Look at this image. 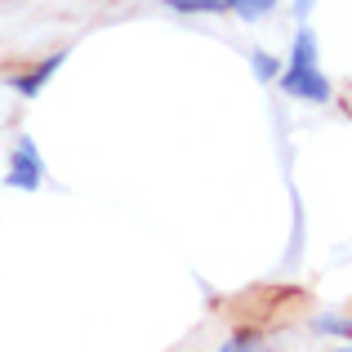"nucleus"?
Returning a JSON list of instances; mask_svg holds the SVG:
<instances>
[{
    "label": "nucleus",
    "instance_id": "obj_3",
    "mask_svg": "<svg viewBox=\"0 0 352 352\" xmlns=\"http://www.w3.org/2000/svg\"><path fill=\"white\" fill-rule=\"evenodd\" d=\"M63 63H67V50H58V54H50V58H41L36 67H27V72H14V76H9V89H14L18 98H36V94H41V89L54 80V72H58Z\"/></svg>",
    "mask_w": 352,
    "mask_h": 352
},
{
    "label": "nucleus",
    "instance_id": "obj_7",
    "mask_svg": "<svg viewBox=\"0 0 352 352\" xmlns=\"http://www.w3.org/2000/svg\"><path fill=\"white\" fill-rule=\"evenodd\" d=\"M254 348H263L258 330H236L232 339H223V352H254Z\"/></svg>",
    "mask_w": 352,
    "mask_h": 352
},
{
    "label": "nucleus",
    "instance_id": "obj_1",
    "mask_svg": "<svg viewBox=\"0 0 352 352\" xmlns=\"http://www.w3.org/2000/svg\"><path fill=\"white\" fill-rule=\"evenodd\" d=\"M5 188L9 192H41L45 188V156H41L32 134H18L9 170H5Z\"/></svg>",
    "mask_w": 352,
    "mask_h": 352
},
{
    "label": "nucleus",
    "instance_id": "obj_2",
    "mask_svg": "<svg viewBox=\"0 0 352 352\" xmlns=\"http://www.w3.org/2000/svg\"><path fill=\"white\" fill-rule=\"evenodd\" d=\"M281 89L290 98H308V103H330L335 98V85H330V76L312 63V67H281Z\"/></svg>",
    "mask_w": 352,
    "mask_h": 352
},
{
    "label": "nucleus",
    "instance_id": "obj_5",
    "mask_svg": "<svg viewBox=\"0 0 352 352\" xmlns=\"http://www.w3.org/2000/svg\"><path fill=\"white\" fill-rule=\"evenodd\" d=\"M250 72H254L258 85H267V80L281 76V58H272L267 50H254V54H250Z\"/></svg>",
    "mask_w": 352,
    "mask_h": 352
},
{
    "label": "nucleus",
    "instance_id": "obj_8",
    "mask_svg": "<svg viewBox=\"0 0 352 352\" xmlns=\"http://www.w3.org/2000/svg\"><path fill=\"white\" fill-rule=\"evenodd\" d=\"M321 330H326V335H348V321L344 317H326V321H321Z\"/></svg>",
    "mask_w": 352,
    "mask_h": 352
},
{
    "label": "nucleus",
    "instance_id": "obj_6",
    "mask_svg": "<svg viewBox=\"0 0 352 352\" xmlns=\"http://www.w3.org/2000/svg\"><path fill=\"white\" fill-rule=\"evenodd\" d=\"M165 9H174V14H188V18H197V14H228L223 0H165Z\"/></svg>",
    "mask_w": 352,
    "mask_h": 352
},
{
    "label": "nucleus",
    "instance_id": "obj_4",
    "mask_svg": "<svg viewBox=\"0 0 352 352\" xmlns=\"http://www.w3.org/2000/svg\"><path fill=\"white\" fill-rule=\"evenodd\" d=\"M276 5H281V0H223V9H232V14L245 18V23H258V18L272 14Z\"/></svg>",
    "mask_w": 352,
    "mask_h": 352
}]
</instances>
